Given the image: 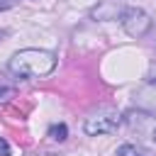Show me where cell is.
<instances>
[{
	"mask_svg": "<svg viewBox=\"0 0 156 156\" xmlns=\"http://www.w3.org/2000/svg\"><path fill=\"white\" fill-rule=\"evenodd\" d=\"M49 136H51L54 141H63V139L68 136V127H66L63 122H58V124H51V127H49Z\"/></svg>",
	"mask_w": 156,
	"mask_h": 156,
	"instance_id": "8992f818",
	"label": "cell"
},
{
	"mask_svg": "<svg viewBox=\"0 0 156 156\" xmlns=\"http://www.w3.org/2000/svg\"><path fill=\"white\" fill-rule=\"evenodd\" d=\"M134 105L141 112H149V115L156 112V80H149L134 90Z\"/></svg>",
	"mask_w": 156,
	"mask_h": 156,
	"instance_id": "277c9868",
	"label": "cell"
},
{
	"mask_svg": "<svg viewBox=\"0 0 156 156\" xmlns=\"http://www.w3.org/2000/svg\"><path fill=\"white\" fill-rule=\"evenodd\" d=\"M7 7H12V0H0V12L7 10Z\"/></svg>",
	"mask_w": 156,
	"mask_h": 156,
	"instance_id": "9c48e42d",
	"label": "cell"
},
{
	"mask_svg": "<svg viewBox=\"0 0 156 156\" xmlns=\"http://www.w3.org/2000/svg\"><path fill=\"white\" fill-rule=\"evenodd\" d=\"M117 156H154V154L144 146H136V144H122L117 149Z\"/></svg>",
	"mask_w": 156,
	"mask_h": 156,
	"instance_id": "5b68a950",
	"label": "cell"
},
{
	"mask_svg": "<svg viewBox=\"0 0 156 156\" xmlns=\"http://www.w3.org/2000/svg\"><path fill=\"white\" fill-rule=\"evenodd\" d=\"M122 27H124V32H127L129 37L139 39V37H144V34L151 29V17H149L141 7H127V10L122 12Z\"/></svg>",
	"mask_w": 156,
	"mask_h": 156,
	"instance_id": "3957f363",
	"label": "cell"
},
{
	"mask_svg": "<svg viewBox=\"0 0 156 156\" xmlns=\"http://www.w3.org/2000/svg\"><path fill=\"white\" fill-rule=\"evenodd\" d=\"M37 156H54V154H37Z\"/></svg>",
	"mask_w": 156,
	"mask_h": 156,
	"instance_id": "8fae6325",
	"label": "cell"
},
{
	"mask_svg": "<svg viewBox=\"0 0 156 156\" xmlns=\"http://www.w3.org/2000/svg\"><path fill=\"white\" fill-rule=\"evenodd\" d=\"M12 95H15V85H5L0 80V100H10Z\"/></svg>",
	"mask_w": 156,
	"mask_h": 156,
	"instance_id": "52a82bcc",
	"label": "cell"
},
{
	"mask_svg": "<svg viewBox=\"0 0 156 156\" xmlns=\"http://www.w3.org/2000/svg\"><path fill=\"white\" fill-rule=\"evenodd\" d=\"M56 68V54L46 49H22L10 58V71L17 78H41Z\"/></svg>",
	"mask_w": 156,
	"mask_h": 156,
	"instance_id": "6da1fadb",
	"label": "cell"
},
{
	"mask_svg": "<svg viewBox=\"0 0 156 156\" xmlns=\"http://www.w3.org/2000/svg\"><path fill=\"white\" fill-rule=\"evenodd\" d=\"M151 139H154V141H156V127H154V129H151Z\"/></svg>",
	"mask_w": 156,
	"mask_h": 156,
	"instance_id": "30bf717a",
	"label": "cell"
},
{
	"mask_svg": "<svg viewBox=\"0 0 156 156\" xmlns=\"http://www.w3.org/2000/svg\"><path fill=\"white\" fill-rule=\"evenodd\" d=\"M0 156H10V144L0 136Z\"/></svg>",
	"mask_w": 156,
	"mask_h": 156,
	"instance_id": "ba28073f",
	"label": "cell"
},
{
	"mask_svg": "<svg viewBox=\"0 0 156 156\" xmlns=\"http://www.w3.org/2000/svg\"><path fill=\"white\" fill-rule=\"evenodd\" d=\"M122 117L117 115V110L112 107H100L95 110L90 117H85V134L90 136H98V134H110L119 127Z\"/></svg>",
	"mask_w": 156,
	"mask_h": 156,
	"instance_id": "7a4b0ae2",
	"label": "cell"
}]
</instances>
